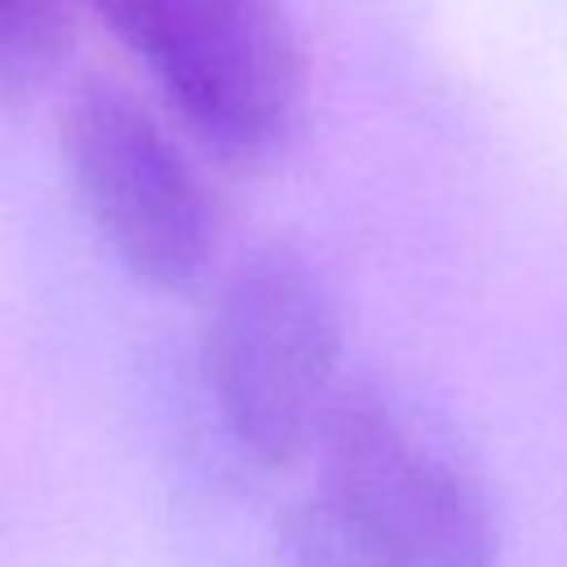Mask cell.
<instances>
[{
    "label": "cell",
    "mask_w": 567,
    "mask_h": 567,
    "mask_svg": "<svg viewBox=\"0 0 567 567\" xmlns=\"http://www.w3.org/2000/svg\"><path fill=\"white\" fill-rule=\"evenodd\" d=\"M279 558L284 567H399L363 532H354L319 492L284 509Z\"/></svg>",
    "instance_id": "6"
},
{
    "label": "cell",
    "mask_w": 567,
    "mask_h": 567,
    "mask_svg": "<svg viewBox=\"0 0 567 567\" xmlns=\"http://www.w3.org/2000/svg\"><path fill=\"white\" fill-rule=\"evenodd\" d=\"M315 465V492L399 567H505V536L483 487L385 394L341 385Z\"/></svg>",
    "instance_id": "4"
},
{
    "label": "cell",
    "mask_w": 567,
    "mask_h": 567,
    "mask_svg": "<svg viewBox=\"0 0 567 567\" xmlns=\"http://www.w3.org/2000/svg\"><path fill=\"white\" fill-rule=\"evenodd\" d=\"M341 323L323 275L288 244L244 252L204 319V381L221 434L257 470L315 456L341 394Z\"/></svg>",
    "instance_id": "2"
},
{
    "label": "cell",
    "mask_w": 567,
    "mask_h": 567,
    "mask_svg": "<svg viewBox=\"0 0 567 567\" xmlns=\"http://www.w3.org/2000/svg\"><path fill=\"white\" fill-rule=\"evenodd\" d=\"M186 133L230 168L275 164L306 120L288 0H89Z\"/></svg>",
    "instance_id": "1"
},
{
    "label": "cell",
    "mask_w": 567,
    "mask_h": 567,
    "mask_svg": "<svg viewBox=\"0 0 567 567\" xmlns=\"http://www.w3.org/2000/svg\"><path fill=\"white\" fill-rule=\"evenodd\" d=\"M66 177L115 266L151 292H195L217 261V204L155 111L84 75L58 120Z\"/></svg>",
    "instance_id": "3"
},
{
    "label": "cell",
    "mask_w": 567,
    "mask_h": 567,
    "mask_svg": "<svg viewBox=\"0 0 567 567\" xmlns=\"http://www.w3.org/2000/svg\"><path fill=\"white\" fill-rule=\"evenodd\" d=\"M80 0H0V102L44 89L75 44Z\"/></svg>",
    "instance_id": "5"
}]
</instances>
